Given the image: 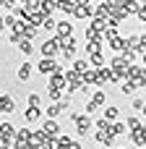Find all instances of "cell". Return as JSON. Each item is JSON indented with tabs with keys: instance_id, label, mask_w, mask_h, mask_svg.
Instances as JSON below:
<instances>
[{
	"instance_id": "cell-1",
	"label": "cell",
	"mask_w": 146,
	"mask_h": 149,
	"mask_svg": "<svg viewBox=\"0 0 146 149\" xmlns=\"http://www.w3.org/2000/svg\"><path fill=\"white\" fill-rule=\"evenodd\" d=\"M71 120H73L78 136H86V134L94 131V120H91V115H86V113H71Z\"/></svg>"
},
{
	"instance_id": "cell-2",
	"label": "cell",
	"mask_w": 146,
	"mask_h": 149,
	"mask_svg": "<svg viewBox=\"0 0 146 149\" xmlns=\"http://www.w3.org/2000/svg\"><path fill=\"white\" fill-rule=\"evenodd\" d=\"M39 55H42V58H55V60H57V55H60V37L55 34V37L44 39V42L39 45Z\"/></svg>"
},
{
	"instance_id": "cell-3",
	"label": "cell",
	"mask_w": 146,
	"mask_h": 149,
	"mask_svg": "<svg viewBox=\"0 0 146 149\" xmlns=\"http://www.w3.org/2000/svg\"><path fill=\"white\" fill-rule=\"evenodd\" d=\"M37 71H39L42 76H47V79H50V76H55V73H60V71H65V68H63V65H60L55 58H39Z\"/></svg>"
},
{
	"instance_id": "cell-4",
	"label": "cell",
	"mask_w": 146,
	"mask_h": 149,
	"mask_svg": "<svg viewBox=\"0 0 146 149\" xmlns=\"http://www.w3.org/2000/svg\"><path fill=\"white\" fill-rule=\"evenodd\" d=\"M76 52H78V39L60 37V55H65V60H76Z\"/></svg>"
},
{
	"instance_id": "cell-5",
	"label": "cell",
	"mask_w": 146,
	"mask_h": 149,
	"mask_svg": "<svg viewBox=\"0 0 146 149\" xmlns=\"http://www.w3.org/2000/svg\"><path fill=\"white\" fill-rule=\"evenodd\" d=\"M16 126L13 123H8V120H3L0 123V144H5V147H13V141H16Z\"/></svg>"
},
{
	"instance_id": "cell-6",
	"label": "cell",
	"mask_w": 146,
	"mask_h": 149,
	"mask_svg": "<svg viewBox=\"0 0 146 149\" xmlns=\"http://www.w3.org/2000/svg\"><path fill=\"white\" fill-rule=\"evenodd\" d=\"M65 79H68V92H65V94H73V92H81V89H84V76L76 73L73 68L65 71Z\"/></svg>"
},
{
	"instance_id": "cell-7",
	"label": "cell",
	"mask_w": 146,
	"mask_h": 149,
	"mask_svg": "<svg viewBox=\"0 0 146 149\" xmlns=\"http://www.w3.org/2000/svg\"><path fill=\"white\" fill-rule=\"evenodd\" d=\"M91 16H97V10H94V3H89V0H78V5H76V13H73V18H91Z\"/></svg>"
},
{
	"instance_id": "cell-8",
	"label": "cell",
	"mask_w": 146,
	"mask_h": 149,
	"mask_svg": "<svg viewBox=\"0 0 146 149\" xmlns=\"http://www.w3.org/2000/svg\"><path fill=\"white\" fill-rule=\"evenodd\" d=\"M0 113H3V115H10V113H16V100H13V94H8V92H0Z\"/></svg>"
},
{
	"instance_id": "cell-9",
	"label": "cell",
	"mask_w": 146,
	"mask_h": 149,
	"mask_svg": "<svg viewBox=\"0 0 146 149\" xmlns=\"http://www.w3.org/2000/svg\"><path fill=\"white\" fill-rule=\"evenodd\" d=\"M47 86H52V89H65L68 92V79H65V71H60V73H55V76H50L47 79Z\"/></svg>"
},
{
	"instance_id": "cell-10",
	"label": "cell",
	"mask_w": 146,
	"mask_h": 149,
	"mask_svg": "<svg viewBox=\"0 0 146 149\" xmlns=\"http://www.w3.org/2000/svg\"><path fill=\"white\" fill-rule=\"evenodd\" d=\"M42 134H44L47 139H57V136H60V123H57V120H50V118H47V120L42 123Z\"/></svg>"
},
{
	"instance_id": "cell-11",
	"label": "cell",
	"mask_w": 146,
	"mask_h": 149,
	"mask_svg": "<svg viewBox=\"0 0 146 149\" xmlns=\"http://www.w3.org/2000/svg\"><path fill=\"white\" fill-rule=\"evenodd\" d=\"M76 5H78V0H57V10L63 16H73L76 13Z\"/></svg>"
},
{
	"instance_id": "cell-12",
	"label": "cell",
	"mask_w": 146,
	"mask_h": 149,
	"mask_svg": "<svg viewBox=\"0 0 146 149\" xmlns=\"http://www.w3.org/2000/svg\"><path fill=\"white\" fill-rule=\"evenodd\" d=\"M94 10H97V16H94V18H102V21H110V0H102V3H94Z\"/></svg>"
},
{
	"instance_id": "cell-13",
	"label": "cell",
	"mask_w": 146,
	"mask_h": 149,
	"mask_svg": "<svg viewBox=\"0 0 146 149\" xmlns=\"http://www.w3.org/2000/svg\"><path fill=\"white\" fill-rule=\"evenodd\" d=\"M34 68H37V65H31V63H26V60H24V63L18 65V71H16V79H18V81H29Z\"/></svg>"
},
{
	"instance_id": "cell-14",
	"label": "cell",
	"mask_w": 146,
	"mask_h": 149,
	"mask_svg": "<svg viewBox=\"0 0 146 149\" xmlns=\"http://www.w3.org/2000/svg\"><path fill=\"white\" fill-rule=\"evenodd\" d=\"M94 139H97V144H102V147H112V144H115L112 131H94Z\"/></svg>"
},
{
	"instance_id": "cell-15",
	"label": "cell",
	"mask_w": 146,
	"mask_h": 149,
	"mask_svg": "<svg viewBox=\"0 0 146 149\" xmlns=\"http://www.w3.org/2000/svg\"><path fill=\"white\" fill-rule=\"evenodd\" d=\"M55 10H57V3H55V0H39V13H42L44 18H50Z\"/></svg>"
},
{
	"instance_id": "cell-16",
	"label": "cell",
	"mask_w": 146,
	"mask_h": 149,
	"mask_svg": "<svg viewBox=\"0 0 146 149\" xmlns=\"http://www.w3.org/2000/svg\"><path fill=\"white\" fill-rule=\"evenodd\" d=\"M102 118L110 120V123H118V118H120V107H118V105H107V107L102 110Z\"/></svg>"
},
{
	"instance_id": "cell-17",
	"label": "cell",
	"mask_w": 146,
	"mask_h": 149,
	"mask_svg": "<svg viewBox=\"0 0 146 149\" xmlns=\"http://www.w3.org/2000/svg\"><path fill=\"white\" fill-rule=\"evenodd\" d=\"M57 37H73V24L68 18H60L57 21Z\"/></svg>"
},
{
	"instance_id": "cell-18",
	"label": "cell",
	"mask_w": 146,
	"mask_h": 149,
	"mask_svg": "<svg viewBox=\"0 0 146 149\" xmlns=\"http://www.w3.org/2000/svg\"><path fill=\"white\" fill-rule=\"evenodd\" d=\"M24 120H26V123L42 120V107H26V110H24Z\"/></svg>"
},
{
	"instance_id": "cell-19",
	"label": "cell",
	"mask_w": 146,
	"mask_h": 149,
	"mask_svg": "<svg viewBox=\"0 0 146 149\" xmlns=\"http://www.w3.org/2000/svg\"><path fill=\"white\" fill-rule=\"evenodd\" d=\"M89 65H91L94 71H102V68H107V63H104V55H102V52H97V55H89Z\"/></svg>"
},
{
	"instance_id": "cell-20",
	"label": "cell",
	"mask_w": 146,
	"mask_h": 149,
	"mask_svg": "<svg viewBox=\"0 0 146 149\" xmlns=\"http://www.w3.org/2000/svg\"><path fill=\"white\" fill-rule=\"evenodd\" d=\"M89 102H94L97 107H102V110H104V107H107V92H104V89H97V92H94V97H91Z\"/></svg>"
},
{
	"instance_id": "cell-21",
	"label": "cell",
	"mask_w": 146,
	"mask_h": 149,
	"mask_svg": "<svg viewBox=\"0 0 146 149\" xmlns=\"http://www.w3.org/2000/svg\"><path fill=\"white\" fill-rule=\"evenodd\" d=\"M89 68H91V65H89V58H76V60H73V71H76V73L84 76Z\"/></svg>"
},
{
	"instance_id": "cell-22",
	"label": "cell",
	"mask_w": 146,
	"mask_h": 149,
	"mask_svg": "<svg viewBox=\"0 0 146 149\" xmlns=\"http://www.w3.org/2000/svg\"><path fill=\"white\" fill-rule=\"evenodd\" d=\"M136 92H138V84H136V81H123V84H120V94H123V97H131V94H136Z\"/></svg>"
},
{
	"instance_id": "cell-23",
	"label": "cell",
	"mask_w": 146,
	"mask_h": 149,
	"mask_svg": "<svg viewBox=\"0 0 146 149\" xmlns=\"http://www.w3.org/2000/svg\"><path fill=\"white\" fill-rule=\"evenodd\" d=\"M123 10H125V16H138V10H141V3H133V0H123Z\"/></svg>"
},
{
	"instance_id": "cell-24",
	"label": "cell",
	"mask_w": 146,
	"mask_h": 149,
	"mask_svg": "<svg viewBox=\"0 0 146 149\" xmlns=\"http://www.w3.org/2000/svg\"><path fill=\"white\" fill-rule=\"evenodd\" d=\"M18 26H21V18H16L13 13H8V16H5V29H10V34H16Z\"/></svg>"
},
{
	"instance_id": "cell-25",
	"label": "cell",
	"mask_w": 146,
	"mask_h": 149,
	"mask_svg": "<svg viewBox=\"0 0 146 149\" xmlns=\"http://www.w3.org/2000/svg\"><path fill=\"white\" fill-rule=\"evenodd\" d=\"M42 29H44V31H50V34L55 37V34H57V21H55V18L50 16V18H44V24H42Z\"/></svg>"
},
{
	"instance_id": "cell-26",
	"label": "cell",
	"mask_w": 146,
	"mask_h": 149,
	"mask_svg": "<svg viewBox=\"0 0 146 149\" xmlns=\"http://www.w3.org/2000/svg\"><path fill=\"white\" fill-rule=\"evenodd\" d=\"M47 97H50V105H52V102H63V97H65V94H63L60 89H52V86H47Z\"/></svg>"
},
{
	"instance_id": "cell-27",
	"label": "cell",
	"mask_w": 146,
	"mask_h": 149,
	"mask_svg": "<svg viewBox=\"0 0 146 149\" xmlns=\"http://www.w3.org/2000/svg\"><path fill=\"white\" fill-rule=\"evenodd\" d=\"M125 134H131V131H128V126H125L123 120L112 123V136H125Z\"/></svg>"
},
{
	"instance_id": "cell-28",
	"label": "cell",
	"mask_w": 146,
	"mask_h": 149,
	"mask_svg": "<svg viewBox=\"0 0 146 149\" xmlns=\"http://www.w3.org/2000/svg\"><path fill=\"white\" fill-rule=\"evenodd\" d=\"M16 50H18V52H24V55H31V52H34L37 47H34V42H29V39H24V42H21V45L16 47Z\"/></svg>"
},
{
	"instance_id": "cell-29",
	"label": "cell",
	"mask_w": 146,
	"mask_h": 149,
	"mask_svg": "<svg viewBox=\"0 0 146 149\" xmlns=\"http://www.w3.org/2000/svg\"><path fill=\"white\" fill-rule=\"evenodd\" d=\"M125 126H128V131L133 134V131H138V128H141L144 123H141V118H136V115H131V118L125 120Z\"/></svg>"
},
{
	"instance_id": "cell-30",
	"label": "cell",
	"mask_w": 146,
	"mask_h": 149,
	"mask_svg": "<svg viewBox=\"0 0 146 149\" xmlns=\"http://www.w3.org/2000/svg\"><path fill=\"white\" fill-rule=\"evenodd\" d=\"M73 141H76V139H71L68 134H60V136H57V144H60V149H71V147H73Z\"/></svg>"
},
{
	"instance_id": "cell-31",
	"label": "cell",
	"mask_w": 146,
	"mask_h": 149,
	"mask_svg": "<svg viewBox=\"0 0 146 149\" xmlns=\"http://www.w3.org/2000/svg\"><path fill=\"white\" fill-rule=\"evenodd\" d=\"M94 131H112V123L104 120V118H99V120H94Z\"/></svg>"
},
{
	"instance_id": "cell-32",
	"label": "cell",
	"mask_w": 146,
	"mask_h": 149,
	"mask_svg": "<svg viewBox=\"0 0 146 149\" xmlns=\"http://www.w3.org/2000/svg\"><path fill=\"white\" fill-rule=\"evenodd\" d=\"M26 105H29V107H42V97H39V94H29Z\"/></svg>"
},
{
	"instance_id": "cell-33",
	"label": "cell",
	"mask_w": 146,
	"mask_h": 149,
	"mask_svg": "<svg viewBox=\"0 0 146 149\" xmlns=\"http://www.w3.org/2000/svg\"><path fill=\"white\" fill-rule=\"evenodd\" d=\"M18 3H13V0H0V8L3 10H8V13H13V8H16Z\"/></svg>"
},
{
	"instance_id": "cell-34",
	"label": "cell",
	"mask_w": 146,
	"mask_h": 149,
	"mask_svg": "<svg viewBox=\"0 0 146 149\" xmlns=\"http://www.w3.org/2000/svg\"><path fill=\"white\" fill-rule=\"evenodd\" d=\"M144 100H141V97H133V102H131V107H133V110H144Z\"/></svg>"
},
{
	"instance_id": "cell-35",
	"label": "cell",
	"mask_w": 146,
	"mask_h": 149,
	"mask_svg": "<svg viewBox=\"0 0 146 149\" xmlns=\"http://www.w3.org/2000/svg\"><path fill=\"white\" fill-rule=\"evenodd\" d=\"M21 42H24V37H21L18 31H16V34H10V45H16V47H18Z\"/></svg>"
},
{
	"instance_id": "cell-36",
	"label": "cell",
	"mask_w": 146,
	"mask_h": 149,
	"mask_svg": "<svg viewBox=\"0 0 146 149\" xmlns=\"http://www.w3.org/2000/svg\"><path fill=\"white\" fill-rule=\"evenodd\" d=\"M3 31H5V16L0 13V34H3Z\"/></svg>"
},
{
	"instance_id": "cell-37",
	"label": "cell",
	"mask_w": 146,
	"mask_h": 149,
	"mask_svg": "<svg viewBox=\"0 0 146 149\" xmlns=\"http://www.w3.org/2000/svg\"><path fill=\"white\" fill-rule=\"evenodd\" d=\"M0 149H13V147H5V144H0Z\"/></svg>"
},
{
	"instance_id": "cell-38",
	"label": "cell",
	"mask_w": 146,
	"mask_h": 149,
	"mask_svg": "<svg viewBox=\"0 0 146 149\" xmlns=\"http://www.w3.org/2000/svg\"><path fill=\"white\" fill-rule=\"evenodd\" d=\"M141 113H144V118H146V105H144V110H141Z\"/></svg>"
},
{
	"instance_id": "cell-39",
	"label": "cell",
	"mask_w": 146,
	"mask_h": 149,
	"mask_svg": "<svg viewBox=\"0 0 146 149\" xmlns=\"http://www.w3.org/2000/svg\"><path fill=\"white\" fill-rule=\"evenodd\" d=\"M144 68H146V55H144Z\"/></svg>"
},
{
	"instance_id": "cell-40",
	"label": "cell",
	"mask_w": 146,
	"mask_h": 149,
	"mask_svg": "<svg viewBox=\"0 0 146 149\" xmlns=\"http://www.w3.org/2000/svg\"><path fill=\"white\" fill-rule=\"evenodd\" d=\"M118 149H123V147H118Z\"/></svg>"
},
{
	"instance_id": "cell-41",
	"label": "cell",
	"mask_w": 146,
	"mask_h": 149,
	"mask_svg": "<svg viewBox=\"0 0 146 149\" xmlns=\"http://www.w3.org/2000/svg\"><path fill=\"white\" fill-rule=\"evenodd\" d=\"M144 81H146V79H144Z\"/></svg>"
}]
</instances>
